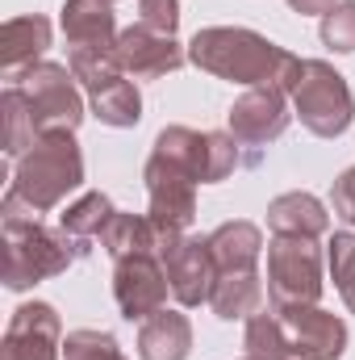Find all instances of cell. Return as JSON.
<instances>
[{
    "mask_svg": "<svg viewBox=\"0 0 355 360\" xmlns=\"http://www.w3.org/2000/svg\"><path fill=\"white\" fill-rule=\"evenodd\" d=\"M0 113H4V155H8V160H21V155L42 139V130H38V122H34V109H29L25 92L13 89V84H4Z\"/></svg>",
    "mask_w": 355,
    "mask_h": 360,
    "instance_id": "cell-23",
    "label": "cell"
},
{
    "mask_svg": "<svg viewBox=\"0 0 355 360\" xmlns=\"http://www.w3.org/2000/svg\"><path fill=\"white\" fill-rule=\"evenodd\" d=\"M288 92L276 89V84H264V89L243 92L234 105H230V134L239 147H267L276 143L284 130H288Z\"/></svg>",
    "mask_w": 355,
    "mask_h": 360,
    "instance_id": "cell-11",
    "label": "cell"
},
{
    "mask_svg": "<svg viewBox=\"0 0 355 360\" xmlns=\"http://www.w3.org/2000/svg\"><path fill=\"white\" fill-rule=\"evenodd\" d=\"M138 21L159 30V34H172L176 38L180 25V0H138Z\"/></svg>",
    "mask_w": 355,
    "mask_h": 360,
    "instance_id": "cell-29",
    "label": "cell"
},
{
    "mask_svg": "<svg viewBox=\"0 0 355 360\" xmlns=\"http://www.w3.org/2000/svg\"><path fill=\"white\" fill-rule=\"evenodd\" d=\"M322 42L339 55H351L355 51V0L335 4L326 17H322Z\"/></svg>",
    "mask_w": 355,
    "mask_h": 360,
    "instance_id": "cell-28",
    "label": "cell"
},
{
    "mask_svg": "<svg viewBox=\"0 0 355 360\" xmlns=\"http://www.w3.org/2000/svg\"><path fill=\"white\" fill-rule=\"evenodd\" d=\"M209 256L217 272H260L264 235L255 222H222L209 235Z\"/></svg>",
    "mask_w": 355,
    "mask_h": 360,
    "instance_id": "cell-17",
    "label": "cell"
},
{
    "mask_svg": "<svg viewBox=\"0 0 355 360\" xmlns=\"http://www.w3.org/2000/svg\"><path fill=\"white\" fill-rule=\"evenodd\" d=\"M192 352V323L176 310H155L138 327V356L142 360H188Z\"/></svg>",
    "mask_w": 355,
    "mask_h": 360,
    "instance_id": "cell-19",
    "label": "cell"
},
{
    "mask_svg": "<svg viewBox=\"0 0 355 360\" xmlns=\"http://www.w3.org/2000/svg\"><path fill=\"white\" fill-rule=\"evenodd\" d=\"M100 248L113 256V260H126V256H155L159 252V226L151 222V214H113L100 231Z\"/></svg>",
    "mask_w": 355,
    "mask_h": 360,
    "instance_id": "cell-21",
    "label": "cell"
},
{
    "mask_svg": "<svg viewBox=\"0 0 355 360\" xmlns=\"http://www.w3.org/2000/svg\"><path fill=\"white\" fill-rule=\"evenodd\" d=\"M63 356V323L51 302H25L13 310L4 327L0 360H59Z\"/></svg>",
    "mask_w": 355,
    "mask_h": 360,
    "instance_id": "cell-8",
    "label": "cell"
},
{
    "mask_svg": "<svg viewBox=\"0 0 355 360\" xmlns=\"http://www.w3.org/2000/svg\"><path fill=\"white\" fill-rule=\"evenodd\" d=\"M209 306H213V314L226 319V323L260 314V310H264V276H260V272H217Z\"/></svg>",
    "mask_w": 355,
    "mask_h": 360,
    "instance_id": "cell-20",
    "label": "cell"
},
{
    "mask_svg": "<svg viewBox=\"0 0 355 360\" xmlns=\"http://www.w3.org/2000/svg\"><path fill=\"white\" fill-rule=\"evenodd\" d=\"M63 360H126V356H121V348L109 331L80 327L63 340Z\"/></svg>",
    "mask_w": 355,
    "mask_h": 360,
    "instance_id": "cell-27",
    "label": "cell"
},
{
    "mask_svg": "<svg viewBox=\"0 0 355 360\" xmlns=\"http://www.w3.org/2000/svg\"><path fill=\"white\" fill-rule=\"evenodd\" d=\"M51 46V21L42 13H25L4 21L0 30V68L4 76H17L34 63H42V51Z\"/></svg>",
    "mask_w": 355,
    "mask_h": 360,
    "instance_id": "cell-16",
    "label": "cell"
},
{
    "mask_svg": "<svg viewBox=\"0 0 355 360\" xmlns=\"http://www.w3.org/2000/svg\"><path fill=\"white\" fill-rule=\"evenodd\" d=\"M13 89L25 92L29 109H34V122L42 134H55V130H76L84 122V96H80V80L72 76V68L63 63H34L17 76H4Z\"/></svg>",
    "mask_w": 355,
    "mask_h": 360,
    "instance_id": "cell-7",
    "label": "cell"
},
{
    "mask_svg": "<svg viewBox=\"0 0 355 360\" xmlns=\"http://www.w3.org/2000/svg\"><path fill=\"white\" fill-rule=\"evenodd\" d=\"M330 214L314 193H280L267 205V231L272 235H297V239H318L326 235Z\"/></svg>",
    "mask_w": 355,
    "mask_h": 360,
    "instance_id": "cell-18",
    "label": "cell"
},
{
    "mask_svg": "<svg viewBox=\"0 0 355 360\" xmlns=\"http://www.w3.org/2000/svg\"><path fill=\"white\" fill-rule=\"evenodd\" d=\"M168 269L159 264V256H126L117 260L113 269V297H117V310L134 323H147L155 310H163L168 302Z\"/></svg>",
    "mask_w": 355,
    "mask_h": 360,
    "instance_id": "cell-9",
    "label": "cell"
},
{
    "mask_svg": "<svg viewBox=\"0 0 355 360\" xmlns=\"http://www.w3.org/2000/svg\"><path fill=\"white\" fill-rule=\"evenodd\" d=\"M326 260H330L335 289L343 293L347 310L355 314V231H339V235L326 243Z\"/></svg>",
    "mask_w": 355,
    "mask_h": 360,
    "instance_id": "cell-26",
    "label": "cell"
},
{
    "mask_svg": "<svg viewBox=\"0 0 355 360\" xmlns=\"http://www.w3.org/2000/svg\"><path fill=\"white\" fill-rule=\"evenodd\" d=\"M88 105H92V113H96L105 126H113V130H130V126H138V117H142V92H138V84H134L130 76H117V80L92 89Z\"/></svg>",
    "mask_w": 355,
    "mask_h": 360,
    "instance_id": "cell-22",
    "label": "cell"
},
{
    "mask_svg": "<svg viewBox=\"0 0 355 360\" xmlns=\"http://www.w3.org/2000/svg\"><path fill=\"white\" fill-rule=\"evenodd\" d=\"M284 323L288 352L301 360H339L347 352V323L322 306H297V310H276Z\"/></svg>",
    "mask_w": 355,
    "mask_h": 360,
    "instance_id": "cell-10",
    "label": "cell"
},
{
    "mask_svg": "<svg viewBox=\"0 0 355 360\" xmlns=\"http://www.w3.org/2000/svg\"><path fill=\"white\" fill-rule=\"evenodd\" d=\"M80 184H84V155H80L76 130H55V134H42L17 160L8 193L21 197L34 214H51Z\"/></svg>",
    "mask_w": 355,
    "mask_h": 360,
    "instance_id": "cell-3",
    "label": "cell"
},
{
    "mask_svg": "<svg viewBox=\"0 0 355 360\" xmlns=\"http://www.w3.org/2000/svg\"><path fill=\"white\" fill-rule=\"evenodd\" d=\"M322 297V252L314 239L276 235L267 243V302L272 310L318 306Z\"/></svg>",
    "mask_w": 355,
    "mask_h": 360,
    "instance_id": "cell-6",
    "label": "cell"
},
{
    "mask_svg": "<svg viewBox=\"0 0 355 360\" xmlns=\"http://www.w3.org/2000/svg\"><path fill=\"white\" fill-rule=\"evenodd\" d=\"M288 8L301 13V17H326L335 8V0H288Z\"/></svg>",
    "mask_w": 355,
    "mask_h": 360,
    "instance_id": "cell-31",
    "label": "cell"
},
{
    "mask_svg": "<svg viewBox=\"0 0 355 360\" xmlns=\"http://www.w3.org/2000/svg\"><path fill=\"white\" fill-rule=\"evenodd\" d=\"M159 264L168 269V285L176 293L180 306H205L213 297V256H209V235H180L176 243L159 256Z\"/></svg>",
    "mask_w": 355,
    "mask_h": 360,
    "instance_id": "cell-12",
    "label": "cell"
},
{
    "mask_svg": "<svg viewBox=\"0 0 355 360\" xmlns=\"http://www.w3.org/2000/svg\"><path fill=\"white\" fill-rule=\"evenodd\" d=\"M188 63H196L201 72H209L217 80H230V84H251V89L276 84L284 92H293L297 72H301L297 55H288L284 46L267 42L264 34H255L247 25L196 30L192 42H188Z\"/></svg>",
    "mask_w": 355,
    "mask_h": 360,
    "instance_id": "cell-1",
    "label": "cell"
},
{
    "mask_svg": "<svg viewBox=\"0 0 355 360\" xmlns=\"http://www.w3.org/2000/svg\"><path fill=\"white\" fill-rule=\"evenodd\" d=\"M117 59L126 68V76L134 80H159L168 72H180L188 63V51L180 46L172 34H159L151 25H130L117 34Z\"/></svg>",
    "mask_w": 355,
    "mask_h": 360,
    "instance_id": "cell-13",
    "label": "cell"
},
{
    "mask_svg": "<svg viewBox=\"0 0 355 360\" xmlns=\"http://www.w3.org/2000/svg\"><path fill=\"white\" fill-rule=\"evenodd\" d=\"M117 210H113V201L105 197V193H84L80 201H72L63 214H59V226L72 235V239H100V231H105V222L113 218Z\"/></svg>",
    "mask_w": 355,
    "mask_h": 360,
    "instance_id": "cell-25",
    "label": "cell"
},
{
    "mask_svg": "<svg viewBox=\"0 0 355 360\" xmlns=\"http://www.w3.org/2000/svg\"><path fill=\"white\" fill-rule=\"evenodd\" d=\"M63 38L67 46H92V51H113L117 46V17L113 0H67L63 4Z\"/></svg>",
    "mask_w": 355,
    "mask_h": 360,
    "instance_id": "cell-15",
    "label": "cell"
},
{
    "mask_svg": "<svg viewBox=\"0 0 355 360\" xmlns=\"http://www.w3.org/2000/svg\"><path fill=\"white\" fill-rule=\"evenodd\" d=\"M330 205H335V214H339L347 226H355V168L339 172L335 188H330Z\"/></svg>",
    "mask_w": 355,
    "mask_h": 360,
    "instance_id": "cell-30",
    "label": "cell"
},
{
    "mask_svg": "<svg viewBox=\"0 0 355 360\" xmlns=\"http://www.w3.org/2000/svg\"><path fill=\"white\" fill-rule=\"evenodd\" d=\"M243 348H247V360H288V340H284V323L280 314L272 310H260L247 319V331H243Z\"/></svg>",
    "mask_w": 355,
    "mask_h": 360,
    "instance_id": "cell-24",
    "label": "cell"
},
{
    "mask_svg": "<svg viewBox=\"0 0 355 360\" xmlns=\"http://www.w3.org/2000/svg\"><path fill=\"white\" fill-rule=\"evenodd\" d=\"M151 155L184 172L192 184H217L239 168V143H234V134H222V130L168 126V130H159Z\"/></svg>",
    "mask_w": 355,
    "mask_h": 360,
    "instance_id": "cell-5",
    "label": "cell"
},
{
    "mask_svg": "<svg viewBox=\"0 0 355 360\" xmlns=\"http://www.w3.org/2000/svg\"><path fill=\"white\" fill-rule=\"evenodd\" d=\"M142 180H147V197H151V218L168 231H188L196 218V184L155 155L147 160Z\"/></svg>",
    "mask_w": 355,
    "mask_h": 360,
    "instance_id": "cell-14",
    "label": "cell"
},
{
    "mask_svg": "<svg viewBox=\"0 0 355 360\" xmlns=\"http://www.w3.org/2000/svg\"><path fill=\"white\" fill-rule=\"evenodd\" d=\"M0 214H4L0 218L4 222V285L17 293L67 272V264H76V256L84 252L80 239H72L63 226L59 231L42 226L38 214L13 193H4Z\"/></svg>",
    "mask_w": 355,
    "mask_h": 360,
    "instance_id": "cell-2",
    "label": "cell"
},
{
    "mask_svg": "<svg viewBox=\"0 0 355 360\" xmlns=\"http://www.w3.org/2000/svg\"><path fill=\"white\" fill-rule=\"evenodd\" d=\"M293 109L301 117V126L318 139H339L347 134L355 117V96L347 89V80L322 63V59H301V72H297V84H293Z\"/></svg>",
    "mask_w": 355,
    "mask_h": 360,
    "instance_id": "cell-4",
    "label": "cell"
}]
</instances>
